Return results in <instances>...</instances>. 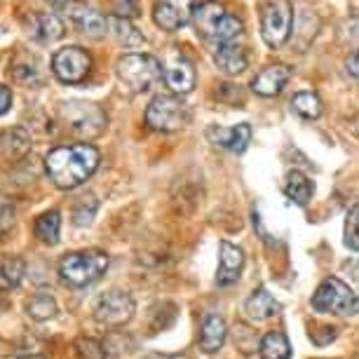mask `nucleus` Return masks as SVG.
<instances>
[{
  "label": "nucleus",
  "instance_id": "1",
  "mask_svg": "<svg viewBox=\"0 0 359 359\" xmlns=\"http://www.w3.org/2000/svg\"><path fill=\"white\" fill-rule=\"evenodd\" d=\"M99 162L101 155L92 144L57 146L45 155L47 176L62 191H73V188L83 186L97 172Z\"/></svg>",
  "mask_w": 359,
  "mask_h": 359
},
{
  "label": "nucleus",
  "instance_id": "2",
  "mask_svg": "<svg viewBox=\"0 0 359 359\" xmlns=\"http://www.w3.org/2000/svg\"><path fill=\"white\" fill-rule=\"evenodd\" d=\"M193 24L198 36L209 40L214 47L216 45H226V43H235L237 38L242 36V22L235 15H228L223 10V5L214 3H202L193 15Z\"/></svg>",
  "mask_w": 359,
  "mask_h": 359
},
{
  "label": "nucleus",
  "instance_id": "3",
  "mask_svg": "<svg viewBox=\"0 0 359 359\" xmlns=\"http://www.w3.org/2000/svg\"><path fill=\"white\" fill-rule=\"evenodd\" d=\"M115 73H118L120 83L130 87L132 92H148L151 87L162 78V64L153 54H125L115 64Z\"/></svg>",
  "mask_w": 359,
  "mask_h": 359
},
{
  "label": "nucleus",
  "instance_id": "4",
  "mask_svg": "<svg viewBox=\"0 0 359 359\" xmlns=\"http://www.w3.org/2000/svg\"><path fill=\"white\" fill-rule=\"evenodd\" d=\"M106 268H108V256L104 252H97V249L66 254L64 259L59 261V275H62V280L66 284H71V287L92 284L94 280H99V277L106 273Z\"/></svg>",
  "mask_w": 359,
  "mask_h": 359
},
{
  "label": "nucleus",
  "instance_id": "5",
  "mask_svg": "<svg viewBox=\"0 0 359 359\" xmlns=\"http://www.w3.org/2000/svg\"><path fill=\"white\" fill-rule=\"evenodd\" d=\"M313 308L329 315H355L359 313V294L338 277H327L315 291Z\"/></svg>",
  "mask_w": 359,
  "mask_h": 359
},
{
  "label": "nucleus",
  "instance_id": "6",
  "mask_svg": "<svg viewBox=\"0 0 359 359\" xmlns=\"http://www.w3.org/2000/svg\"><path fill=\"white\" fill-rule=\"evenodd\" d=\"M146 123L158 132H179L191 123V111L179 97L158 94L146 108Z\"/></svg>",
  "mask_w": 359,
  "mask_h": 359
},
{
  "label": "nucleus",
  "instance_id": "7",
  "mask_svg": "<svg viewBox=\"0 0 359 359\" xmlns=\"http://www.w3.org/2000/svg\"><path fill=\"white\" fill-rule=\"evenodd\" d=\"M294 8L289 0H263L261 5V38L268 47H282L291 36Z\"/></svg>",
  "mask_w": 359,
  "mask_h": 359
},
{
  "label": "nucleus",
  "instance_id": "8",
  "mask_svg": "<svg viewBox=\"0 0 359 359\" xmlns=\"http://www.w3.org/2000/svg\"><path fill=\"white\" fill-rule=\"evenodd\" d=\"M59 118L64 120L66 127L83 139H94L104 132L106 127V113L99 106L85 104V101H69L59 106Z\"/></svg>",
  "mask_w": 359,
  "mask_h": 359
},
{
  "label": "nucleus",
  "instance_id": "9",
  "mask_svg": "<svg viewBox=\"0 0 359 359\" xmlns=\"http://www.w3.org/2000/svg\"><path fill=\"white\" fill-rule=\"evenodd\" d=\"M92 71V57L90 52L78 45L62 47L52 57V73L66 85H78L90 76Z\"/></svg>",
  "mask_w": 359,
  "mask_h": 359
},
{
  "label": "nucleus",
  "instance_id": "10",
  "mask_svg": "<svg viewBox=\"0 0 359 359\" xmlns=\"http://www.w3.org/2000/svg\"><path fill=\"white\" fill-rule=\"evenodd\" d=\"M94 317L97 322L106 324V327H123L134 317V301L125 291H106L99 298L97 308H94Z\"/></svg>",
  "mask_w": 359,
  "mask_h": 359
},
{
  "label": "nucleus",
  "instance_id": "11",
  "mask_svg": "<svg viewBox=\"0 0 359 359\" xmlns=\"http://www.w3.org/2000/svg\"><path fill=\"white\" fill-rule=\"evenodd\" d=\"M195 15L193 0H155L153 19L162 31H179Z\"/></svg>",
  "mask_w": 359,
  "mask_h": 359
},
{
  "label": "nucleus",
  "instance_id": "12",
  "mask_svg": "<svg viewBox=\"0 0 359 359\" xmlns=\"http://www.w3.org/2000/svg\"><path fill=\"white\" fill-rule=\"evenodd\" d=\"M207 139L209 144L226 148L230 153H245L249 141H252V127L247 123L237 125V127H219V125H209L207 127Z\"/></svg>",
  "mask_w": 359,
  "mask_h": 359
},
{
  "label": "nucleus",
  "instance_id": "13",
  "mask_svg": "<svg viewBox=\"0 0 359 359\" xmlns=\"http://www.w3.org/2000/svg\"><path fill=\"white\" fill-rule=\"evenodd\" d=\"M66 15L73 22V26L90 38H104L108 33V19L101 12L87 8L83 3H69L66 5Z\"/></svg>",
  "mask_w": 359,
  "mask_h": 359
},
{
  "label": "nucleus",
  "instance_id": "14",
  "mask_svg": "<svg viewBox=\"0 0 359 359\" xmlns=\"http://www.w3.org/2000/svg\"><path fill=\"white\" fill-rule=\"evenodd\" d=\"M245 268V252L240 247L221 242L219 247V270H216V284L219 287H230L240 280V273Z\"/></svg>",
  "mask_w": 359,
  "mask_h": 359
},
{
  "label": "nucleus",
  "instance_id": "15",
  "mask_svg": "<svg viewBox=\"0 0 359 359\" xmlns=\"http://www.w3.org/2000/svg\"><path fill=\"white\" fill-rule=\"evenodd\" d=\"M291 71L284 64H270L266 69H261L252 80V90L261 97H275L284 90V85L289 83Z\"/></svg>",
  "mask_w": 359,
  "mask_h": 359
},
{
  "label": "nucleus",
  "instance_id": "16",
  "mask_svg": "<svg viewBox=\"0 0 359 359\" xmlns=\"http://www.w3.org/2000/svg\"><path fill=\"white\" fill-rule=\"evenodd\" d=\"M165 83L176 94H188L195 87V71L193 64L186 57H172V62L165 66Z\"/></svg>",
  "mask_w": 359,
  "mask_h": 359
},
{
  "label": "nucleus",
  "instance_id": "17",
  "mask_svg": "<svg viewBox=\"0 0 359 359\" xmlns=\"http://www.w3.org/2000/svg\"><path fill=\"white\" fill-rule=\"evenodd\" d=\"M29 33L36 43L50 45V43H57V40L64 36V24H62V19L57 15H52V12H38V15L31 17Z\"/></svg>",
  "mask_w": 359,
  "mask_h": 359
},
{
  "label": "nucleus",
  "instance_id": "18",
  "mask_svg": "<svg viewBox=\"0 0 359 359\" xmlns=\"http://www.w3.org/2000/svg\"><path fill=\"white\" fill-rule=\"evenodd\" d=\"M31 151V134L24 127H10L0 132V158L5 162L22 160Z\"/></svg>",
  "mask_w": 359,
  "mask_h": 359
},
{
  "label": "nucleus",
  "instance_id": "19",
  "mask_svg": "<svg viewBox=\"0 0 359 359\" xmlns=\"http://www.w3.org/2000/svg\"><path fill=\"white\" fill-rule=\"evenodd\" d=\"M214 64L219 66L226 76H237L247 69V52L240 43H226L214 47Z\"/></svg>",
  "mask_w": 359,
  "mask_h": 359
},
{
  "label": "nucleus",
  "instance_id": "20",
  "mask_svg": "<svg viewBox=\"0 0 359 359\" xmlns=\"http://www.w3.org/2000/svg\"><path fill=\"white\" fill-rule=\"evenodd\" d=\"M226 336H228V329H226V322H223V317L214 315V313H207L205 320H202L200 348L205 350V352L221 350L223 343H226Z\"/></svg>",
  "mask_w": 359,
  "mask_h": 359
},
{
  "label": "nucleus",
  "instance_id": "21",
  "mask_svg": "<svg viewBox=\"0 0 359 359\" xmlns=\"http://www.w3.org/2000/svg\"><path fill=\"white\" fill-rule=\"evenodd\" d=\"M247 315H249V320H254V322H266L270 320V317H275V315H280V301H275L273 296L268 294L266 289H256L252 296H249V301H247Z\"/></svg>",
  "mask_w": 359,
  "mask_h": 359
},
{
  "label": "nucleus",
  "instance_id": "22",
  "mask_svg": "<svg viewBox=\"0 0 359 359\" xmlns=\"http://www.w3.org/2000/svg\"><path fill=\"white\" fill-rule=\"evenodd\" d=\"M284 193H287V198L294 200L296 205H308L315 193V186L303 172H289L287 184H284Z\"/></svg>",
  "mask_w": 359,
  "mask_h": 359
},
{
  "label": "nucleus",
  "instance_id": "23",
  "mask_svg": "<svg viewBox=\"0 0 359 359\" xmlns=\"http://www.w3.org/2000/svg\"><path fill=\"white\" fill-rule=\"evenodd\" d=\"M36 237L40 242H45V245H57L59 242V230H62V216H59L57 209H52V212H45L40 214L36 219Z\"/></svg>",
  "mask_w": 359,
  "mask_h": 359
},
{
  "label": "nucleus",
  "instance_id": "24",
  "mask_svg": "<svg viewBox=\"0 0 359 359\" xmlns=\"http://www.w3.org/2000/svg\"><path fill=\"white\" fill-rule=\"evenodd\" d=\"M291 345L282 331H270L261 341V359H289Z\"/></svg>",
  "mask_w": 359,
  "mask_h": 359
},
{
  "label": "nucleus",
  "instance_id": "25",
  "mask_svg": "<svg viewBox=\"0 0 359 359\" xmlns=\"http://www.w3.org/2000/svg\"><path fill=\"white\" fill-rule=\"evenodd\" d=\"M26 313L36 322H45L57 313V301H54V296L50 291H38V294L31 296V301L26 303Z\"/></svg>",
  "mask_w": 359,
  "mask_h": 359
},
{
  "label": "nucleus",
  "instance_id": "26",
  "mask_svg": "<svg viewBox=\"0 0 359 359\" xmlns=\"http://www.w3.org/2000/svg\"><path fill=\"white\" fill-rule=\"evenodd\" d=\"M291 106L294 111L306 120H315L322 115V99L317 97L315 92H296L294 99H291Z\"/></svg>",
  "mask_w": 359,
  "mask_h": 359
},
{
  "label": "nucleus",
  "instance_id": "27",
  "mask_svg": "<svg viewBox=\"0 0 359 359\" xmlns=\"http://www.w3.org/2000/svg\"><path fill=\"white\" fill-rule=\"evenodd\" d=\"M26 266L22 259H5L0 263V289L8 291L19 287V282L24 280Z\"/></svg>",
  "mask_w": 359,
  "mask_h": 359
},
{
  "label": "nucleus",
  "instance_id": "28",
  "mask_svg": "<svg viewBox=\"0 0 359 359\" xmlns=\"http://www.w3.org/2000/svg\"><path fill=\"white\" fill-rule=\"evenodd\" d=\"M108 26H111L113 36H115V40H118L120 45H125V47H141V45H144V36H141V33L130 24V19H118V17H115Z\"/></svg>",
  "mask_w": 359,
  "mask_h": 359
},
{
  "label": "nucleus",
  "instance_id": "29",
  "mask_svg": "<svg viewBox=\"0 0 359 359\" xmlns=\"http://www.w3.org/2000/svg\"><path fill=\"white\" fill-rule=\"evenodd\" d=\"M97 209H99V202L94 200V195H85V198H80L76 209H73V223H76L78 228L90 226L94 214H97Z\"/></svg>",
  "mask_w": 359,
  "mask_h": 359
},
{
  "label": "nucleus",
  "instance_id": "30",
  "mask_svg": "<svg viewBox=\"0 0 359 359\" xmlns=\"http://www.w3.org/2000/svg\"><path fill=\"white\" fill-rule=\"evenodd\" d=\"M345 247L359 252V205H352L345 214Z\"/></svg>",
  "mask_w": 359,
  "mask_h": 359
},
{
  "label": "nucleus",
  "instance_id": "31",
  "mask_svg": "<svg viewBox=\"0 0 359 359\" xmlns=\"http://www.w3.org/2000/svg\"><path fill=\"white\" fill-rule=\"evenodd\" d=\"M76 350H78L80 359H108L106 348L97 341V338H85V336L78 338Z\"/></svg>",
  "mask_w": 359,
  "mask_h": 359
},
{
  "label": "nucleus",
  "instance_id": "32",
  "mask_svg": "<svg viewBox=\"0 0 359 359\" xmlns=\"http://www.w3.org/2000/svg\"><path fill=\"white\" fill-rule=\"evenodd\" d=\"M111 10L118 19H137L141 5L139 0H111Z\"/></svg>",
  "mask_w": 359,
  "mask_h": 359
},
{
  "label": "nucleus",
  "instance_id": "33",
  "mask_svg": "<svg viewBox=\"0 0 359 359\" xmlns=\"http://www.w3.org/2000/svg\"><path fill=\"white\" fill-rule=\"evenodd\" d=\"M15 221V207L10 205V200L5 195H0V233L8 230Z\"/></svg>",
  "mask_w": 359,
  "mask_h": 359
},
{
  "label": "nucleus",
  "instance_id": "34",
  "mask_svg": "<svg viewBox=\"0 0 359 359\" xmlns=\"http://www.w3.org/2000/svg\"><path fill=\"white\" fill-rule=\"evenodd\" d=\"M10 106H12V92H10V87L0 85V115L8 113Z\"/></svg>",
  "mask_w": 359,
  "mask_h": 359
},
{
  "label": "nucleus",
  "instance_id": "35",
  "mask_svg": "<svg viewBox=\"0 0 359 359\" xmlns=\"http://www.w3.org/2000/svg\"><path fill=\"white\" fill-rule=\"evenodd\" d=\"M345 69H348V73L355 80H359V50L357 52H352L350 57H348V62H345Z\"/></svg>",
  "mask_w": 359,
  "mask_h": 359
},
{
  "label": "nucleus",
  "instance_id": "36",
  "mask_svg": "<svg viewBox=\"0 0 359 359\" xmlns=\"http://www.w3.org/2000/svg\"><path fill=\"white\" fill-rule=\"evenodd\" d=\"M144 359H186V357H181V355H148Z\"/></svg>",
  "mask_w": 359,
  "mask_h": 359
},
{
  "label": "nucleus",
  "instance_id": "37",
  "mask_svg": "<svg viewBox=\"0 0 359 359\" xmlns=\"http://www.w3.org/2000/svg\"><path fill=\"white\" fill-rule=\"evenodd\" d=\"M17 359H45V357H40V355H24V357H17Z\"/></svg>",
  "mask_w": 359,
  "mask_h": 359
},
{
  "label": "nucleus",
  "instance_id": "38",
  "mask_svg": "<svg viewBox=\"0 0 359 359\" xmlns=\"http://www.w3.org/2000/svg\"><path fill=\"white\" fill-rule=\"evenodd\" d=\"M47 3H52V5H64L66 0H47Z\"/></svg>",
  "mask_w": 359,
  "mask_h": 359
}]
</instances>
